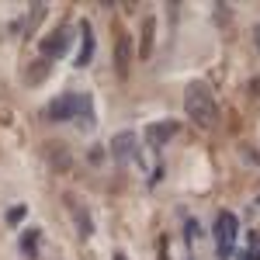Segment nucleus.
Listing matches in <instances>:
<instances>
[{"mask_svg":"<svg viewBox=\"0 0 260 260\" xmlns=\"http://www.w3.org/2000/svg\"><path fill=\"white\" fill-rule=\"evenodd\" d=\"M174 136H177V121H170V118L153 121V125L146 128V142H149V146H163V142H170Z\"/></svg>","mask_w":260,"mask_h":260,"instance_id":"6","label":"nucleus"},{"mask_svg":"<svg viewBox=\"0 0 260 260\" xmlns=\"http://www.w3.org/2000/svg\"><path fill=\"white\" fill-rule=\"evenodd\" d=\"M212 233H215V250H219V257L229 260V257H233V250H236V233H240L236 215H233V212H219Z\"/></svg>","mask_w":260,"mask_h":260,"instance_id":"3","label":"nucleus"},{"mask_svg":"<svg viewBox=\"0 0 260 260\" xmlns=\"http://www.w3.org/2000/svg\"><path fill=\"white\" fill-rule=\"evenodd\" d=\"M70 49V31L66 28H56L52 35H45L39 45V52H42V59H56V56H62Z\"/></svg>","mask_w":260,"mask_h":260,"instance_id":"5","label":"nucleus"},{"mask_svg":"<svg viewBox=\"0 0 260 260\" xmlns=\"http://www.w3.org/2000/svg\"><path fill=\"white\" fill-rule=\"evenodd\" d=\"M128 66H132V35L128 31H115V73L128 77Z\"/></svg>","mask_w":260,"mask_h":260,"instance_id":"4","label":"nucleus"},{"mask_svg":"<svg viewBox=\"0 0 260 260\" xmlns=\"http://www.w3.org/2000/svg\"><path fill=\"white\" fill-rule=\"evenodd\" d=\"M115 260H125V253H115Z\"/></svg>","mask_w":260,"mask_h":260,"instance_id":"13","label":"nucleus"},{"mask_svg":"<svg viewBox=\"0 0 260 260\" xmlns=\"http://www.w3.org/2000/svg\"><path fill=\"white\" fill-rule=\"evenodd\" d=\"M111 153H115V160H132V153H136V132H118L111 139Z\"/></svg>","mask_w":260,"mask_h":260,"instance_id":"7","label":"nucleus"},{"mask_svg":"<svg viewBox=\"0 0 260 260\" xmlns=\"http://www.w3.org/2000/svg\"><path fill=\"white\" fill-rule=\"evenodd\" d=\"M253 39H257V45H260V24H257V31H253Z\"/></svg>","mask_w":260,"mask_h":260,"instance_id":"12","label":"nucleus"},{"mask_svg":"<svg viewBox=\"0 0 260 260\" xmlns=\"http://www.w3.org/2000/svg\"><path fill=\"white\" fill-rule=\"evenodd\" d=\"M45 118L49 121H77L80 128H90L94 125V108H90L87 94H62V98H56L45 108Z\"/></svg>","mask_w":260,"mask_h":260,"instance_id":"1","label":"nucleus"},{"mask_svg":"<svg viewBox=\"0 0 260 260\" xmlns=\"http://www.w3.org/2000/svg\"><path fill=\"white\" fill-rule=\"evenodd\" d=\"M35 243H39V229H31V233H24V240H21V250H24L28 257H35Z\"/></svg>","mask_w":260,"mask_h":260,"instance_id":"10","label":"nucleus"},{"mask_svg":"<svg viewBox=\"0 0 260 260\" xmlns=\"http://www.w3.org/2000/svg\"><path fill=\"white\" fill-rule=\"evenodd\" d=\"M80 31H83V49H80V56H77V66H87L90 56H94V35H90V24H83Z\"/></svg>","mask_w":260,"mask_h":260,"instance_id":"8","label":"nucleus"},{"mask_svg":"<svg viewBox=\"0 0 260 260\" xmlns=\"http://www.w3.org/2000/svg\"><path fill=\"white\" fill-rule=\"evenodd\" d=\"M73 215H77V222H80V236H90V233H94V229H90V219L83 215V212L77 208V205H73Z\"/></svg>","mask_w":260,"mask_h":260,"instance_id":"11","label":"nucleus"},{"mask_svg":"<svg viewBox=\"0 0 260 260\" xmlns=\"http://www.w3.org/2000/svg\"><path fill=\"white\" fill-rule=\"evenodd\" d=\"M153 28H156V21H153V18L142 21V49H139L142 56H149V52H153Z\"/></svg>","mask_w":260,"mask_h":260,"instance_id":"9","label":"nucleus"},{"mask_svg":"<svg viewBox=\"0 0 260 260\" xmlns=\"http://www.w3.org/2000/svg\"><path fill=\"white\" fill-rule=\"evenodd\" d=\"M184 115L194 121V125H201V128H212L215 125L219 108H215V98H212V90L205 83H191L184 90Z\"/></svg>","mask_w":260,"mask_h":260,"instance_id":"2","label":"nucleus"}]
</instances>
